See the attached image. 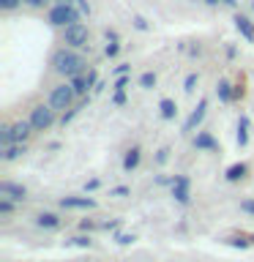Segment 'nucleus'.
Returning a JSON list of instances; mask_svg holds the SVG:
<instances>
[{
  "instance_id": "nucleus-40",
  "label": "nucleus",
  "mask_w": 254,
  "mask_h": 262,
  "mask_svg": "<svg viewBox=\"0 0 254 262\" xmlns=\"http://www.w3.org/2000/svg\"><path fill=\"white\" fill-rule=\"evenodd\" d=\"M96 188H101V180H98V178H90L88 183H85V194H90V191H96Z\"/></svg>"
},
{
  "instance_id": "nucleus-38",
  "label": "nucleus",
  "mask_w": 254,
  "mask_h": 262,
  "mask_svg": "<svg viewBox=\"0 0 254 262\" xmlns=\"http://www.w3.org/2000/svg\"><path fill=\"white\" fill-rule=\"evenodd\" d=\"M167 161H170V147H161V150L156 153V164L161 167V164H167Z\"/></svg>"
},
{
  "instance_id": "nucleus-36",
  "label": "nucleus",
  "mask_w": 254,
  "mask_h": 262,
  "mask_svg": "<svg viewBox=\"0 0 254 262\" xmlns=\"http://www.w3.org/2000/svg\"><path fill=\"white\" fill-rule=\"evenodd\" d=\"M131 85V77L126 74V77H115V90H129Z\"/></svg>"
},
{
  "instance_id": "nucleus-4",
  "label": "nucleus",
  "mask_w": 254,
  "mask_h": 262,
  "mask_svg": "<svg viewBox=\"0 0 254 262\" xmlns=\"http://www.w3.org/2000/svg\"><path fill=\"white\" fill-rule=\"evenodd\" d=\"M74 98H77V93H74L71 82H63V85L52 88V93H49V104H52L57 112H66V110H71Z\"/></svg>"
},
{
  "instance_id": "nucleus-33",
  "label": "nucleus",
  "mask_w": 254,
  "mask_h": 262,
  "mask_svg": "<svg viewBox=\"0 0 254 262\" xmlns=\"http://www.w3.org/2000/svg\"><path fill=\"white\" fill-rule=\"evenodd\" d=\"M131 22H134V28H137L139 33L151 30V25H147V19H145V16H139V14H134V16H131Z\"/></svg>"
},
{
  "instance_id": "nucleus-5",
  "label": "nucleus",
  "mask_w": 254,
  "mask_h": 262,
  "mask_svg": "<svg viewBox=\"0 0 254 262\" xmlns=\"http://www.w3.org/2000/svg\"><path fill=\"white\" fill-rule=\"evenodd\" d=\"M88 41H90V30L82 22H74L69 28H63V44L66 47L82 49V47H88Z\"/></svg>"
},
{
  "instance_id": "nucleus-42",
  "label": "nucleus",
  "mask_w": 254,
  "mask_h": 262,
  "mask_svg": "<svg viewBox=\"0 0 254 262\" xmlns=\"http://www.w3.org/2000/svg\"><path fill=\"white\" fill-rule=\"evenodd\" d=\"M243 96H246V90H243V85H235V93H232V98H235V101H241Z\"/></svg>"
},
{
  "instance_id": "nucleus-7",
  "label": "nucleus",
  "mask_w": 254,
  "mask_h": 262,
  "mask_svg": "<svg viewBox=\"0 0 254 262\" xmlns=\"http://www.w3.org/2000/svg\"><path fill=\"white\" fill-rule=\"evenodd\" d=\"M172 200L178 205H188L192 202V178L188 175H172Z\"/></svg>"
},
{
  "instance_id": "nucleus-18",
  "label": "nucleus",
  "mask_w": 254,
  "mask_h": 262,
  "mask_svg": "<svg viewBox=\"0 0 254 262\" xmlns=\"http://www.w3.org/2000/svg\"><path fill=\"white\" fill-rule=\"evenodd\" d=\"M249 134H251V120H249V115H241V118H238V134H235L238 147L249 145Z\"/></svg>"
},
{
  "instance_id": "nucleus-41",
  "label": "nucleus",
  "mask_w": 254,
  "mask_h": 262,
  "mask_svg": "<svg viewBox=\"0 0 254 262\" xmlns=\"http://www.w3.org/2000/svg\"><path fill=\"white\" fill-rule=\"evenodd\" d=\"M241 210L249 213V216H254V200H241Z\"/></svg>"
},
{
  "instance_id": "nucleus-32",
  "label": "nucleus",
  "mask_w": 254,
  "mask_h": 262,
  "mask_svg": "<svg viewBox=\"0 0 254 262\" xmlns=\"http://www.w3.org/2000/svg\"><path fill=\"white\" fill-rule=\"evenodd\" d=\"M19 6H25V0H0V11H16Z\"/></svg>"
},
{
  "instance_id": "nucleus-39",
  "label": "nucleus",
  "mask_w": 254,
  "mask_h": 262,
  "mask_svg": "<svg viewBox=\"0 0 254 262\" xmlns=\"http://www.w3.org/2000/svg\"><path fill=\"white\" fill-rule=\"evenodd\" d=\"M112 104H115V106H123V104H126V90H115Z\"/></svg>"
},
{
  "instance_id": "nucleus-11",
  "label": "nucleus",
  "mask_w": 254,
  "mask_h": 262,
  "mask_svg": "<svg viewBox=\"0 0 254 262\" xmlns=\"http://www.w3.org/2000/svg\"><path fill=\"white\" fill-rule=\"evenodd\" d=\"M0 196H8L14 202H25L28 200V188L22 183H14V180H0Z\"/></svg>"
},
{
  "instance_id": "nucleus-20",
  "label": "nucleus",
  "mask_w": 254,
  "mask_h": 262,
  "mask_svg": "<svg viewBox=\"0 0 254 262\" xmlns=\"http://www.w3.org/2000/svg\"><path fill=\"white\" fill-rule=\"evenodd\" d=\"M232 93H235V85H232L229 79H219V82H216V96H219V101H221V104L235 101Z\"/></svg>"
},
{
  "instance_id": "nucleus-25",
  "label": "nucleus",
  "mask_w": 254,
  "mask_h": 262,
  "mask_svg": "<svg viewBox=\"0 0 254 262\" xmlns=\"http://www.w3.org/2000/svg\"><path fill=\"white\" fill-rule=\"evenodd\" d=\"M14 210H16V202H14V200H8V196H0V216L8 219Z\"/></svg>"
},
{
  "instance_id": "nucleus-31",
  "label": "nucleus",
  "mask_w": 254,
  "mask_h": 262,
  "mask_svg": "<svg viewBox=\"0 0 254 262\" xmlns=\"http://www.w3.org/2000/svg\"><path fill=\"white\" fill-rule=\"evenodd\" d=\"M118 52H120V41H107V47H104V55L110 57H118Z\"/></svg>"
},
{
  "instance_id": "nucleus-44",
  "label": "nucleus",
  "mask_w": 254,
  "mask_h": 262,
  "mask_svg": "<svg viewBox=\"0 0 254 262\" xmlns=\"http://www.w3.org/2000/svg\"><path fill=\"white\" fill-rule=\"evenodd\" d=\"M107 41H118V33H115V30H107Z\"/></svg>"
},
{
  "instance_id": "nucleus-16",
  "label": "nucleus",
  "mask_w": 254,
  "mask_h": 262,
  "mask_svg": "<svg viewBox=\"0 0 254 262\" xmlns=\"http://www.w3.org/2000/svg\"><path fill=\"white\" fill-rule=\"evenodd\" d=\"M142 161V147L139 145H131L126 153H123V172H134Z\"/></svg>"
},
{
  "instance_id": "nucleus-26",
  "label": "nucleus",
  "mask_w": 254,
  "mask_h": 262,
  "mask_svg": "<svg viewBox=\"0 0 254 262\" xmlns=\"http://www.w3.org/2000/svg\"><path fill=\"white\" fill-rule=\"evenodd\" d=\"M197 85H200V74H197V71L186 74V79H183V90H186V93H194Z\"/></svg>"
},
{
  "instance_id": "nucleus-13",
  "label": "nucleus",
  "mask_w": 254,
  "mask_h": 262,
  "mask_svg": "<svg viewBox=\"0 0 254 262\" xmlns=\"http://www.w3.org/2000/svg\"><path fill=\"white\" fill-rule=\"evenodd\" d=\"M33 131H36V128H33L30 118H22V120H14V123H11V137H14V142H28Z\"/></svg>"
},
{
  "instance_id": "nucleus-17",
  "label": "nucleus",
  "mask_w": 254,
  "mask_h": 262,
  "mask_svg": "<svg viewBox=\"0 0 254 262\" xmlns=\"http://www.w3.org/2000/svg\"><path fill=\"white\" fill-rule=\"evenodd\" d=\"M232 22H235V30L241 33V36L249 41V44H254V22L249 19V16H246V14H235Z\"/></svg>"
},
{
  "instance_id": "nucleus-12",
  "label": "nucleus",
  "mask_w": 254,
  "mask_h": 262,
  "mask_svg": "<svg viewBox=\"0 0 254 262\" xmlns=\"http://www.w3.org/2000/svg\"><path fill=\"white\" fill-rule=\"evenodd\" d=\"M36 227L47 229V232H55V229L63 227V216H60V213H52V210H41L36 216Z\"/></svg>"
},
{
  "instance_id": "nucleus-9",
  "label": "nucleus",
  "mask_w": 254,
  "mask_h": 262,
  "mask_svg": "<svg viewBox=\"0 0 254 262\" xmlns=\"http://www.w3.org/2000/svg\"><path fill=\"white\" fill-rule=\"evenodd\" d=\"M192 145L197 153H216L219 150V139L210 134V131H197V134H192Z\"/></svg>"
},
{
  "instance_id": "nucleus-34",
  "label": "nucleus",
  "mask_w": 254,
  "mask_h": 262,
  "mask_svg": "<svg viewBox=\"0 0 254 262\" xmlns=\"http://www.w3.org/2000/svg\"><path fill=\"white\" fill-rule=\"evenodd\" d=\"M110 196H118V200H123V196H131V188H129V186H115V188H110Z\"/></svg>"
},
{
  "instance_id": "nucleus-37",
  "label": "nucleus",
  "mask_w": 254,
  "mask_h": 262,
  "mask_svg": "<svg viewBox=\"0 0 254 262\" xmlns=\"http://www.w3.org/2000/svg\"><path fill=\"white\" fill-rule=\"evenodd\" d=\"M126 74H131V63H118L115 66V77H126Z\"/></svg>"
},
{
  "instance_id": "nucleus-24",
  "label": "nucleus",
  "mask_w": 254,
  "mask_h": 262,
  "mask_svg": "<svg viewBox=\"0 0 254 262\" xmlns=\"http://www.w3.org/2000/svg\"><path fill=\"white\" fill-rule=\"evenodd\" d=\"M139 88H142V90H153L156 88V74L153 71H142V74H139Z\"/></svg>"
},
{
  "instance_id": "nucleus-27",
  "label": "nucleus",
  "mask_w": 254,
  "mask_h": 262,
  "mask_svg": "<svg viewBox=\"0 0 254 262\" xmlns=\"http://www.w3.org/2000/svg\"><path fill=\"white\" fill-rule=\"evenodd\" d=\"M112 241L118 243V246H131V243L137 241V235H134V232H115Z\"/></svg>"
},
{
  "instance_id": "nucleus-43",
  "label": "nucleus",
  "mask_w": 254,
  "mask_h": 262,
  "mask_svg": "<svg viewBox=\"0 0 254 262\" xmlns=\"http://www.w3.org/2000/svg\"><path fill=\"white\" fill-rule=\"evenodd\" d=\"M156 186H172V178H164V175H159V178H156Z\"/></svg>"
},
{
  "instance_id": "nucleus-46",
  "label": "nucleus",
  "mask_w": 254,
  "mask_h": 262,
  "mask_svg": "<svg viewBox=\"0 0 254 262\" xmlns=\"http://www.w3.org/2000/svg\"><path fill=\"white\" fill-rule=\"evenodd\" d=\"M251 11H254V3H251Z\"/></svg>"
},
{
  "instance_id": "nucleus-35",
  "label": "nucleus",
  "mask_w": 254,
  "mask_h": 262,
  "mask_svg": "<svg viewBox=\"0 0 254 262\" xmlns=\"http://www.w3.org/2000/svg\"><path fill=\"white\" fill-rule=\"evenodd\" d=\"M77 112H79V106H71L69 112H63V118H60V126H63V128L69 126V123H71L74 118H77Z\"/></svg>"
},
{
  "instance_id": "nucleus-28",
  "label": "nucleus",
  "mask_w": 254,
  "mask_h": 262,
  "mask_svg": "<svg viewBox=\"0 0 254 262\" xmlns=\"http://www.w3.org/2000/svg\"><path fill=\"white\" fill-rule=\"evenodd\" d=\"M60 3H69V6H74V8H77V11H79L82 16H88V14H90L88 0H60Z\"/></svg>"
},
{
  "instance_id": "nucleus-1",
  "label": "nucleus",
  "mask_w": 254,
  "mask_h": 262,
  "mask_svg": "<svg viewBox=\"0 0 254 262\" xmlns=\"http://www.w3.org/2000/svg\"><path fill=\"white\" fill-rule=\"evenodd\" d=\"M52 71L66 77V79H74V77H79V74L88 71V60L77 52V49L60 47L52 52Z\"/></svg>"
},
{
  "instance_id": "nucleus-6",
  "label": "nucleus",
  "mask_w": 254,
  "mask_h": 262,
  "mask_svg": "<svg viewBox=\"0 0 254 262\" xmlns=\"http://www.w3.org/2000/svg\"><path fill=\"white\" fill-rule=\"evenodd\" d=\"M205 115H208V98H200L197 106L188 112V118L183 123V128H180V134H197L200 126H202V120H205Z\"/></svg>"
},
{
  "instance_id": "nucleus-8",
  "label": "nucleus",
  "mask_w": 254,
  "mask_h": 262,
  "mask_svg": "<svg viewBox=\"0 0 254 262\" xmlns=\"http://www.w3.org/2000/svg\"><path fill=\"white\" fill-rule=\"evenodd\" d=\"M63 210H93L96 208V200L93 196H82V194H66L57 200Z\"/></svg>"
},
{
  "instance_id": "nucleus-15",
  "label": "nucleus",
  "mask_w": 254,
  "mask_h": 262,
  "mask_svg": "<svg viewBox=\"0 0 254 262\" xmlns=\"http://www.w3.org/2000/svg\"><path fill=\"white\" fill-rule=\"evenodd\" d=\"M25 153H28V145H25V142H14L8 147H0V161H3V164H14V161H19Z\"/></svg>"
},
{
  "instance_id": "nucleus-23",
  "label": "nucleus",
  "mask_w": 254,
  "mask_h": 262,
  "mask_svg": "<svg viewBox=\"0 0 254 262\" xmlns=\"http://www.w3.org/2000/svg\"><path fill=\"white\" fill-rule=\"evenodd\" d=\"M79 229H82V232H90V235H93V232H101V221H96V219H82V221H79Z\"/></svg>"
},
{
  "instance_id": "nucleus-14",
  "label": "nucleus",
  "mask_w": 254,
  "mask_h": 262,
  "mask_svg": "<svg viewBox=\"0 0 254 262\" xmlns=\"http://www.w3.org/2000/svg\"><path fill=\"white\" fill-rule=\"evenodd\" d=\"M249 178V164L246 161H235V164H229V167L224 169V180L227 183H241V180Z\"/></svg>"
},
{
  "instance_id": "nucleus-10",
  "label": "nucleus",
  "mask_w": 254,
  "mask_h": 262,
  "mask_svg": "<svg viewBox=\"0 0 254 262\" xmlns=\"http://www.w3.org/2000/svg\"><path fill=\"white\" fill-rule=\"evenodd\" d=\"M219 241L224 246H229V249H251L254 246V232H229V235H221Z\"/></svg>"
},
{
  "instance_id": "nucleus-21",
  "label": "nucleus",
  "mask_w": 254,
  "mask_h": 262,
  "mask_svg": "<svg viewBox=\"0 0 254 262\" xmlns=\"http://www.w3.org/2000/svg\"><path fill=\"white\" fill-rule=\"evenodd\" d=\"M159 115H161V120H175L178 118V104L172 101V98H161L159 101Z\"/></svg>"
},
{
  "instance_id": "nucleus-45",
  "label": "nucleus",
  "mask_w": 254,
  "mask_h": 262,
  "mask_svg": "<svg viewBox=\"0 0 254 262\" xmlns=\"http://www.w3.org/2000/svg\"><path fill=\"white\" fill-rule=\"evenodd\" d=\"M235 3L238 0H221V6H229V8H235Z\"/></svg>"
},
{
  "instance_id": "nucleus-3",
  "label": "nucleus",
  "mask_w": 254,
  "mask_h": 262,
  "mask_svg": "<svg viewBox=\"0 0 254 262\" xmlns=\"http://www.w3.org/2000/svg\"><path fill=\"white\" fill-rule=\"evenodd\" d=\"M55 106L52 104H36L30 110V123H33V128L36 131H49L55 126Z\"/></svg>"
},
{
  "instance_id": "nucleus-30",
  "label": "nucleus",
  "mask_w": 254,
  "mask_h": 262,
  "mask_svg": "<svg viewBox=\"0 0 254 262\" xmlns=\"http://www.w3.org/2000/svg\"><path fill=\"white\" fill-rule=\"evenodd\" d=\"M25 6L33 11H41V8H52V0H25Z\"/></svg>"
},
{
  "instance_id": "nucleus-2",
  "label": "nucleus",
  "mask_w": 254,
  "mask_h": 262,
  "mask_svg": "<svg viewBox=\"0 0 254 262\" xmlns=\"http://www.w3.org/2000/svg\"><path fill=\"white\" fill-rule=\"evenodd\" d=\"M79 11L74 6H69V3H60V0H55L52 3V8L47 11V22L52 25V28H69V25H74V22H79Z\"/></svg>"
},
{
  "instance_id": "nucleus-19",
  "label": "nucleus",
  "mask_w": 254,
  "mask_h": 262,
  "mask_svg": "<svg viewBox=\"0 0 254 262\" xmlns=\"http://www.w3.org/2000/svg\"><path fill=\"white\" fill-rule=\"evenodd\" d=\"M63 246H69V249H93V237H90V232L71 235V237L63 241Z\"/></svg>"
},
{
  "instance_id": "nucleus-29",
  "label": "nucleus",
  "mask_w": 254,
  "mask_h": 262,
  "mask_svg": "<svg viewBox=\"0 0 254 262\" xmlns=\"http://www.w3.org/2000/svg\"><path fill=\"white\" fill-rule=\"evenodd\" d=\"M120 224H123V219H107L101 221V232H118Z\"/></svg>"
},
{
  "instance_id": "nucleus-22",
  "label": "nucleus",
  "mask_w": 254,
  "mask_h": 262,
  "mask_svg": "<svg viewBox=\"0 0 254 262\" xmlns=\"http://www.w3.org/2000/svg\"><path fill=\"white\" fill-rule=\"evenodd\" d=\"M69 82H71L74 93H77L79 98H85L88 93H93V88H90V82H88L85 74H79V77H74V79H69Z\"/></svg>"
}]
</instances>
